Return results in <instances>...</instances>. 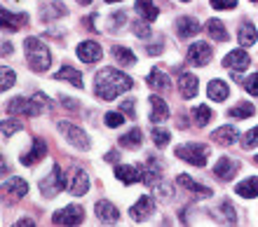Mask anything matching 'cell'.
I'll list each match as a JSON object with an SVG mask.
<instances>
[{"label":"cell","instance_id":"6da1fadb","mask_svg":"<svg viewBox=\"0 0 258 227\" xmlns=\"http://www.w3.org/2000/svg\"><path fill=\"white\" fill-rule=\"evenodd\" d=\"M132 78L124 73H120V70H115V68H101L99 73H96L94 78V89H96V96L101 101H113L117 99L120 94L129 92L132 89Z\"/></svg>","mask_w":258,"mask_h":227},{"label":"cell","instance_id":"7a4b0ae2","mask_svg":"<svg viewBox=\"0 0 258 227\" xmlns=\"http://www.w3.org/2000/svg\"><path fill=\"white\" fill-rule=\"evenodd\" d=\"M52 108V101L45 96L42 92H35L31 99H24V96H17L7 103V113L12 115H26V117H38L40 113Z\"/></svg>","mask_w":258,"mask_h":227},{"label":"cell","instance_id":"3957f363","mask_svg":"<svg viewBox=\"0 0 258 227\" xmlns=\"http://www.w3.org/2000/svg\"><path fill=\"white\" fill-rule=\"evenodd\" d=\"M24 49H26L28 63H31V68H33L35 73L49 70V66H52V54H49V47L45 45V42L38 40V38H26V40H24Z\"/></svg>","mask_w":258,"mask_h":227},{"label":"cell","instance_id":"277c9868","mask_svg":"<svg viewBox=\"0 0 258 227\" xmlns=\"http://www.w3.org/2000/svg\"><path fill=\"white\" fill-rule=\"evenodd\" d=\"M176 157L192 164V167H204L207 157H209V147L202 145V143H185V145L176 147Z\"/></svg>","mask_w":258,"mask_h":227},{"label":"cell","instance_id":"5b68a950","mask_svg":"<svg viewBox=\"0 0 258 227\" xmlns=\"http://www.w3.org/2000/svg\"><path fill=\"white\" fill-rule=\"evenodd\" d=\"M66 185H68V183H66V176H63L61 167H54L52 171H49L47 178L40 183V192H42V197L52 199V197H56V194L61 192Z\"/></svg>","mask_w":258,"mask_h":227},{"label":"cell","instance_id":"8992f818","mask_svg":"<svg viewBox=\"0 0 258 227\" xmlns=\"http://www.w3.org/2000/svg\"><path fill=\"white\" fill-rule=\"evenodd\" d=\"M56 127H59V131H61L63 138H66L71 145H75L78 150H89V138L80 127H75L71 122H59Z\"/></svg>","mask_w":258,"mask_h":227},{"label":"cell","instance_id":"52a82bcc","mask_svg":"<svg viewBox=\"0 0 258 227\" xmlns=\"http://www.w3.org/2000/svg\"><path fill=\"white\" fill-rule=\"evenodd\" d=\"M82 220H85V211L78 204H68L66 208H61V211H56L52 215L54 225H80Z\"/></svg>","mask_w":258,"mask_h":227},{"label":"cell","instance_id":"ba28073f","mask_svg":"<svg viewBox=\"0 0 258 227\" xmlns=\"http://www.w3.org/2000/svg\"><path fill=\"white\" fill-rule=\"evenodd\" d=\"M211 47L207 45V42H195V45H190V49H188V63L190 66H207L211 61Z\"/></svg>","mask_w":258,"mask_h":227},{"label":"cell","instance_id":"9c48e42d","mask_svg":"<svg viewBox=\"0 0 258 227\" xmlns=\"http://www.w3.org/2000/svg\"><path fill=\"white\" fill-rule=\"evenodd\" d=\"M75 54H78V59H80L82 63H96V61L103 56V49L96 45V42L85 40V42H80V45H78Z\"/></svg>","mask_w":258,"mask_h":227},{"label":"cell","instance_id":"30bf717a","mask_svg":"<svg viewBox=\"0 0 258 227\" xmlns=\"http://www.w3.org/2000/svg\"><path fill=\"white\" fill-rule=\"evenodd\" d=\"M239 171V162L230 160V157H221L216 162V167H214V176L221 178V181H232Z\"/></svg>","mask_w":258,"mask_h":227},{"label":"cell","instance_id":"8fae6325","mask_svg":"<svg viewBox=\"0 0 258 227\" xmlns=\"http://www.w3.org/2000/svg\"><path fill=\"white\" fill-rule=\"evenodd\" d=\"M249 63H251V59H249V54H246L244 49H232V52L223 59V66L225 68H232L235 73L246 70V68H249Z\"/></svg>","mask_w":258,"mask_h":227},{"label":"cell","instance_id":"7c38bea8","mask_svg":"<svg viewBox=\"0 0 258 227\" xmlns=\"http://www.w3.org/2000/svg\"><path fill=\"white\" fill-rule=\"evenodd\" d=\"M115 178L122 181L124 185H132V183L143 181V171L139 167H132V164H117L115 167Z\"/></svg>","mask_w":258,"mask_h":227},{"label":"cell","instance_id":"4fadbf2b","mask_svg":"<svg viewBox=\"0 0 258 227\" xmlns=\"http://www.w3.org/2000/svg\"><path fill=\"white\" fill-rule=\"evenodd\" d=\"M197 89H200V82H197V75L192 73H178V92H181V96L183 99H192L197 94Z\"/></svg>","mask_w":258,"mask_h":227},{"label":"cell","instance_id":"5bb4252c","mask_svg":"<svg viewBox=\"0 0 258 227\" xmlns=\"http://www.w3.org/2000/svg\"><path fill=\"white\" fill-rule=\"evenodd\" d=\"M94 211H96V218L103 222H108V225L120 220V211H117L115 204H110V201H96Z\"/></svg>","mask_w":258,"mask_h":227},{"label":"cell","instance_id":"9a60e30c","mask_svg":"<svg viewBox=\"0 0 258 227\" xmlns=\"http://www.w3.org/2000/svg\"><path fill=\"white\" fill-rule=\"evenodd\" d=\"M150 122L153 124H162L167 117H169V106L164 103L160 96H150Z\"/></svg>","mask_w":258,"mask_h":227},{"label":"cell","instance_id":"2e32d148","mask_svg":"<svg viewBox=\"0 0 258 227\" xmlns=\"http://www.w3.org/2000/svg\"><path fill=\"white\" fill-rule=\"evenodd\" d=\"M68 190H71V194H75V197H82V194H87V190H89V178H87V174H85L82 169H75V171H73V181L68 183Z\"/></svg>","mask_w":258,"mask_h":227},{"label":"cell","instance_id":"e0dca14e","mask_svg":"<svg viewBox=\"0 0 258 227\" xmlns=\"http://www.w3.org/2000/svg\"><path fill=\"white\" fill-rule=\"evenodd\" d=\"M45 155H47V145H45V140L38 138L33 143V147H31V153L21 155V164H24V167H33V164H38Z\"/></svg>","mask_w":258,"mask_h":227},{"label":"cell","instance_id":"ac0fdd59","mask_svg":"<svg viewBox=\"0 0 258 227\" xmlns=\"http://www.w3.org/2000/svg\"><path fill=\"white\" fill-rule=\"evenodd\" d=\"M176 33L178 38H192L200 33V21H195L192 17H181L176 21Z\"/></svg>","mask_w":258,"mask_h":227},{"label":"cell","instance_id":"d6986e66","mask_svg":"<svg viewBox=\"0 0 258 227\" xmlns=\"http://www.w3.org/2000/svg\"><path fill=\"white\" fill-rule=\"evenodd\" d=\"M148 87H153L155 92H167L171 87L169 75L164 73V70H160V68H153L148 75Z\"/></svg>","mask_w":258,"mask_h":227},{"label":"cell","instance_id":"ffe728a7","mask_svg":"<svg viewBox=\"0 0 258 227\" xmlns=\"http://www.w3.org/2000/svg\"><path fill=\"white\" fill-rule=\"evenodd\" d=\"M0 14H3L0 21H3V28H5V31H19V28L28 21V14H24V12L21 14H10L7 10H3Z\"/></svg>","mask_w":258,"mask_h":227},{"label":"cell","instance_id":"44dd1931","mask_svg":"<svg viewBox=\"0 0 258 227\" xmlns=\"http://www.w3.org/2000/svg\"><path fill=\"white\" fill-rule=\"evenodd\" d=\"M211 140H216L218 145H225V147H230L237 143V129H232V127H221L216 129L214 134H211Z\"/></svg>","mask_w":258,"mask_h":227},{"label":"cell","instance_id":"7402d4cb","mask_svg":"<svg viewBox=\"0 0 258 227\" xmlns=\"http://www.w3.org/2000/svg\"><path fill=\"white\" fill-rule=\"evenodd\" d=\"M150 213H153V199H150V197H141L134 206L129 208V215H132L134 220H143V218H148Z\"/></svg>","mask_w":258,"mask_h":227},{"label":"cell","instance_id":"603a6c76","mask_svg":"<svg viewBox=\"0 0 258 227\" xmlns=\"http://www.w3.org/2000/svg\"><path fill=\"white\" fill-rule=\"evenodd\" d=\"M176 183H178V185H181V187H185L188 192H192V194H200V197H209V194H211V190H209V187H204V185H200V183H195V181H192V178H190V176H188V174H181V176H178V178H176Z\"/></svg>","mask_w":258,"mask_h":227},{"label":"cell","instance_id":"cb8c5ba5","mask_svg":"<svg viewBox=\"0 0 258 227\" xmlns=\"http://www.w3.org/2000/svg\"><path fill=\"white\" fill-rule=\"evenodd\" d=\"M134 7H136V12L141 14V19H146V21H155L160 17V10H157V5L153 0H136Z\"/></svg>","mask_w":258,"mask_h":227},{"label":"cell","instance_id":"d4e9b609","mask_svg":"<svg viewBox=\"0 0 258 227\" xmlns=\"http://www.w3.org/2000/svg\"><path fill=\"white\" fill-rule=\"evenodd\" d=\"M256 38H258L256 26H253V24H249V21H244V24L239 26V31H237L239 45H242V47H251V45H256Z\"/></svg>","mask_w":258,"mask_h":227},{"label":"cell","instance_id":"484cf974","mask_svg":"<svg viewBox=\"0 0 258 227\" xmlns=\"http://www.w3.org/2000/svg\"><path fill=\"white\" fill-rule=\"evenodd\" d=\"M235 192H237L239 197H244V199L258 197V178H246V181L237 183V185H235Z\"/></svg>","mask_w":258,"mask_h":227},{"label":"cell","instance_id":"4316f807","mask_svg":"<svg viewBox=\"0 0 258 227\" xmlns=\"http://www.w3.org/2000/svg\"><path fill=\"white\" fill-rule=\"evenodd\" d=\"M207 94H209L211 101H218V103H221V101L228 99L230 92H228V85H225L223 80H211L209 87H207Z\"/></svg>","mask_w":258,"mask_h":227},{"label":"cell","instance_id":"83f0119b","mask_svg":"<svg viewBox=\"0 0 258 227\" xmlns=\"http://www.w3.org/2000/svg\"><path fill=\"white\" fill-rule=\"evenodd\" d=\"M54 78H56V80H66V82H71V85H73V87H78V89L82 87V75L78 73V70H75L73 66H63L61 70H59V73H54Z\"/></svg>","mask_w":258,"mask_h":227},{"label":"cell","instance_id":"f1b7e54d","mask_svg":"<svg viewBox=\"0 0 258 227\" xmlns=\"http://www.w3.org/2000/svg\"><path fill=\"white\" fill-rule=\"evenodd\" d=\"M5 190L12 194L14 199H21V197H26V192H28V183L24 181V178H12V181L5 183Z\"/></svg>","mask_w":258,"mask_h":227},{"label":"cell","instance_id":"f546056e","mask_svg":"<svg viewBox=\"0 0 258 227\" xmlns=\"http://www.w3.org/2000/svg\"><path fill=\"white\" fill-rule=\"evenodd\" d=\"M113 56H115V61L120 66H134L136 63V56L132 54V49H129V47H122V45L113 47Z\"/></svg>","mask_w":258,"mask_h":227},{"label":"cell","instance_id":"4dcf8cb0","mask_svg":"<svg viewBox=\"0 0 258 227\" xmlns=\"http://www.w3.org/2000/svg\"><path fill=\"white\" fill-rule=\"evenodd\" d=\"M207 33H209L214 40H218V42H225L228 38H230V35H228V31H225V26L218 19H211L209 24H207Z\"/></svg>","mask_w":258,"mask_h":227},{"label":"cell","instance_id":"1f68e13d","mask_svg":"<svg viewBox=\"0 0 258 227\" xmlns=\"http://www.w3.org/2000/svg\"><path fill=\"white\" fill-rule=\"evenodd\" d=\"M141 140H143L141 129H132V131H127V134L120 138V145L129 147V150H136V147H141Z\"/></svg>","mask_w":258,"mask_h":227},{"label":"cell","instance_id":"d6a6232c","mask_svg":"<svg viewBox=\"0 0 258 227\" xmlns=\"http://www.w3.org/2000/svg\"><path fill=\"white\" fill-rule=\"evenodd\" d=\"M253 113H256V108H253L251 103H237V106H232L230 110H228V115H230V117H237V120H246V117H251Z\"/></svg>","mask_w":258,"mask_h":227},{"label":"cell","instance_id":"836d02e7","mask_svg":"<svg viewBox=\"0 0 258 227\" xmlns=\"http://www.w3.org/2000/svg\"><path fill=\"white\" fill-rule=\"evenodd\" d=\"M190 113H192V120H195L197 127H204V124H209V120H211L209 106H195Z\"/></svg>","mask_w":258,"mask_h":227},{"label":"cell","instance_id":"e575fe53","mask_svg":"<svg viewBox=\"0 0 258 227\" xmlns=\"http://www.w3.org/2000/svg\"><path fill=\"white\" fill-rule=\"evenodd\" d=\"M153 140H155L157 147H164L171 140V134L167 129H153Z\"/></svg>","mask_w":258,"mask_h":227},{"label":"cell","instance_id":"d590c367","mask_svg":"<svg viewBox=\"0 0 258 227\" xmlns=\"http://www.w3.org/2000/svg\"><path fill=\"white\" fill-rule=\"evenodd\" d=\"M0 73H3V82H0V89H3V92H7V89H12V85H14V80H17V78H14V70L12 68H3V70H0Z\"/></svg>","mask_w":258,"mask_h":227},{"label":"cell","instance_id":"8d00e7d4","mask_svg":"<svg viewBox=\"0 0 258 227\" xmlns=\"http://www.w3.org/2000/svg\"><path fill=\"white\" fill-rule=\"evenodd\" d=\"M106 124L113 129L124 124V113H106Z\"/></svg>","mask_w":258,"mask_h":227},{"label":"cell","instance_id":"74e56055","mask_svg":"<svg viewBox=\"0 0 258 227\" xmlns=\"http://www.w3.org/2000/svg\"><path fill=\"white\" fill-rule=\"evenodd\" d=\"M242 143H244V147H256L258 145V127L249 129V131H246V136L242 138Z\"/></svg>","mask_w":258,"mask_h":227},{"label":"cell","instance_id":"f35d334b","mask_svg":"<svg viewBox=\"0 0 258 227\" xmlns=\"http://www.w3.org/2000/svg\"><path fill=\"white\" fill-rule=\"evenodd\" d=\"M244 89L251 94V96H258V70L251 75V78H246L244 80Z\"/></svg>","mask_w":258,"mask_h":227},{"label":"cell","instance_id":"ab89813d","mask_svg":"<svg viewBox=\"0 0 258 227\" xmlns=\"http://www.w3.org/2000/svg\"><path fill=\"white\" fill-rule=\"evenodd\" d=\"M21 129V124L19 122H10V120H5L3 122V136H12V134H17V131H19Z\"/></svg>","mask_w":258,"mask_h":227},{"label":"cell","instance_id":"60d3db41","mask_svg":"<svg viewBox=\"0 0 258 227\" xmlns=\"http://www.w3.org/2000/svg\"><path fill=\"white\" fill-rule=\"evenodd\" d=\"M235 5H237V0H211L214 10H232Z\"/></svg>","mask_w":258,"mask_h":227},{"label":"cell","instance_id":"b9f144b4","mask_svg":"<svg viewBox=\"0 0 258 227\" xmlns=\"http://www.w3.org/2000/svg\"><path fill=\"white\" fill-rule=\"evenodd\" d=\"M223 213L228 215V222H230V225H237V213L232 211V204H230V201H223Z\"/></svg>","mask_w":258,"mask_h":227},{"label":"cell","instance_id":"7bdbcfd3","mask_svg":"<svg viewBox=\"0 0 258 227\" xmlns=\"http://www.w3.org/2000/svg\"><path fill=\"white\" fill-rule=\"evenodd\" d=\"M134 33L139 35V38H150V28L143 24V21H136L134 24Z\"/></svg>","mask_w":258,"mask_h":227},{"label":"cell","instance_id":"ee69618b","mask_svg":"<svg viewBox=\"0 0 258 227\" xmlns=\"http://www.w3.org/2000/svg\"><path fill=\"white\" fill-rule=\"evenodd\" d=\"M120 110H122L124 115H127V117H136V113H134V101L132 99H127L122 103V108H120Z\"/></svg>","mask_w":258,"mask_h":227},{"label":"cell","instance_id":"f6af8a7d","mask_svg":"<svg viewBox=\"0 0 258 227\" xmlns=\"http://www.w3.org/2000/svg\"><path fill=\"white\" fill-rule=\"evenodd\" d=\"M122 24H127V14H124V12H115V14H113V28L122 26Z\"/></svg>","mask_w":258,"mask_h":227},{"label":"cell","instance_id":"bcb514c9","mask_svg":"<svg viewBox=\"0 0 258 227\" xmlns=\"http://www.w3.org/2000/svg\"><path fill=\"white\" fill-rule=\"evenodd\" d=\"M61 103L66 108H78V101H73V99H68V96H61Z\"/></svg>","mask_w":258,"mask_h":227},{"label":"cell","instance_id":"7dc6e473","mask_svg":"<svg viewBox=\"0 0 258 227\" xmlns=\"http://www.w3.org/2000/svg\"><path fill=\"white\" fill-rule=\"evenodd\" d=\"M28 225H33V220H28V218H21V220L17 222V227H28Z\"/></svg>","mask_w":258,"mask_h":227},{"label":"cell","instance_id":"c3c4849f","mask_svg":"<svg viewBox=\"0 0 258 227\" xmlns=\"http://www.w3.org/2000/svg\"><path fill=\"white\" fill-rule=\"evenodd\" d=\"M157 52H162V45H155V47H148V54H153L155 56Z\"/></svg>","mask_w":258,"mask_h":227},{"label":"cell","instance_id":"681fc988","mask_svg":"<svg viewBox=\"0 0 258 227\" xmlns=\"http://www.w3.org/2000/svg\"><path fill=\"white\" fill-rule=\"evenodd\" d=\"M106 160H108V162H117V150H113V153L106 155Z\"/></svg>","mask_w":258,"mask_h":227},{"label":"cell","instance_id":"f907efd6","mask_svg":"<svg viewBox=\"0 0 258 227\" xmlns=\"http://www.w3.org/2000/svg\"><path fill=\"white\" fill-rule=\"evenodd\" d=\"M10 52H12V47H10V42H5L3 45V56H10Z\"/></svg>","mask_w":258,"mask_h":227},{"label":"cell","instance_id":"816d5d0a","mask_svg":"<svg viewBox=\"0 0 258 227\" xmlns=\"http://www.w3.org/2000/svg\"><path fill=\"white\" fill-rule=\"evenodd\" d=\"M78 3H80V5H89V3H92V0H78Z\"/></svg>","mask_w":258,"mask_h":227},{"label":"cell","instance_id":"f5cc1de1","mask_svg":"<svg viewBox=\"0 0 258 227\" xmlns=\"http://www.w3.org/2000/svg\"><path fill=\"white\" fill-rule=\"evenodd\" d=\"M106 3H120V0H106Z\"/></svg>","mask_w":258,"mask_h":227},{"label":"cell","instance_id":"db71d44e","mask_svg":"<svg viewBox=\"0 0 258 227\" xmlns=\"http://www.w3.org/2000/svg\"><path fill=\"white\" fill-rule=\"evenodd\" d=\"M183 3H190V0H183Z\"/></svg>","mask_w":258,"mask_h":227},{"label":"cell","instance_id":"11a10c76","mask_svg":"<svg viewBox=\"0 0 258 227\" xmlns=\"http://www.w3.org/2000/svg\"><path fill=\"white\" fill-rule=\"evenodd\" d=\"M256 164H258V157H256Z\"/></svg>","mask_w":258,"mask_h":227},{"label":"cell","instance_id":"9f6ffc18","mask_svg":"<svg viewBox=\"0 0 258 227\" xmlns=\"http://www.w3.org/2000/svg\"><path fill=\"white\" fill-rule=\"evenodd\" d=\"M253 3H258V0H253Z\"/></svg>","mask_w":258,"mask_h":227}]
</instances>
